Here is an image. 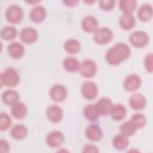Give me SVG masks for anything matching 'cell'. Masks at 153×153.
Listing matches in <instances>:
<instances>
[{"label":"cell","mask_w":153,"mask_h":153,"mask_svg":"<svg viewBox=\"0 0 153 153\" xmlns=\"http://www.w3.org/2000/svg\"><path fill=\"white\" fill-rule=\"evenodd\" d=\"M130 54V48L127 44L118 42L107 50L105 58L109 65H118L127 59Z\"/></svg>","instance_id":"1"},{"label":"cell","mask_w":153,"mask_h":153,"mask_svg":"<svg viewBox=\"0 0 153 153\" xmlns=\"http://www.w3.org/2000/svg\"><path fill=\"white\" fill-rule=\"evenodd\" d=\"M1 82L5 86L14 87L20 82V75L14 68H7L1 75Z\"/></svg>","instance_id":"2"},{"label":"cell","mask_w":153,"mask_h":153,"mask_svg":"<svg viewBox=\"0 0 153 153\" xmlns=\"http://www.w3.org/2000/svg\"><path fill=\"white\" fill-rule=\"evenodd\" d=\"M5 17L7 20L11 23H19L23 20V11L19 5L12 4L7 8Z\"/></svg>","instance_id":"3"},{"label":"cell","mask_w":153,"mask_h":153,"mask_svg":"<svg viewBox=\"0 0 153 153\" xmlns=\"http://www.w3.org/2000/svg\"><path fill=\"white\" fill-rule=\"evenodd\" d=\"M113 38V32L108 27H98L94 32L93 38L96 43L99 45H104L110 42Z\"/></svg>","instance_id":"4"},{"label":"cell","mask_w":153,"mask_h":153,"mask_svg":"<svg viewBox=\"0 0 153 153\" xmlns=\"http://www.w3.org/2000/svg\"><path fill=\"white\" fill-rule=\"evenodd\" d=\"M129 41L132 45L137 48H141L146 46L149 42V36L142 30H137L129 36Z\"/></svg>","instance_id":"5"},{"label":"cell","mask_w":153,"mask_h":153,"mask_svg":"<svg viewBox=\"0 0 153 153\" xmlns=\"http://www.w3.org/2000/svg\"><path fill=\"white\" fill-rule=\"evenodd\" d=\"M79 70L83 77L91 78L96 74L97 65L93 60L85 59L81 63Z\"/></svg>","instance_id":"6"},{"label":"cell","mask_w":153,"mask_h":153,"mask_svg":"<svg viewBox=\"0 0 153 153\" xmlns=\"http://www.w3.org/2000/svg\"><path fill=\"white\" fill-rule=\"evenodd\" d=\"M141 83L142 80L140 77L136 74H131L124 78L123 85L126 91H133L140 87Z\"/></svg>","instance_id":"7"},{"label":"cell","mask_w":153,"mask_h":153,"mask_svg":"<svg viewBox=\"0 0 153 153\" xmlns=\"http://www.w3.org/2000/svg\"><path fill=\"white\" fill-rule=\"evenodd\" d=\"M81 93L87 100L94 99L98 94V88L96 83L92 81H85L81 86Z\"/></svg>","instance_id":"8"},{"label":"cell","mask_w":153,"mask_h":153,"mask_svg":"<svg viewBox=\"0 0 153 153\" xmlns=\"http://www.w3.org/2000/svg\"><path fill=\"white\" fill-rule=\"evenodd\" d=\"M67 94V89L64 85L60 84L53 85L50 89V96L55 102L63 101L66 98Z\"/></svg>","instance_id":"9"},{"label":"cell","mask_w":153,"mask_h":153,"mask_svg":"<svg viewBox=\"0 0 153 153\" xmlns=\"http://www.w3.org/2000/svg\"><path fill=\"white\" fill-rule=\"evenodd\" d=\"M65 136L63 134L58 130L50 131L46 136L47 144L51 148H57L64 142Z\"/></svg>","instance_id":"10"},{"label":"cell","mask_w":153,"mask_h":153,"mask_svg":"<svg viewBox=\"0 0 153 153\" xmlns=\"http://www.w3.org/2000/svg\"><path fill=\"white\" fill-rule=\"evenodd\" d=\"M38 37L37 30L32 27H26L22 29L20 33V38L22 42L26 44L35 42Z\"/></svg>","instance_id":"11"},{"label":"cell","mask_w":153,"mask_h":153,"mask_svg":"<svg viewBox=\"0 0 153 153\" xmlns=\"http://www.w3.org/2000/svg\"><path fill=\"white\" fill-rule=\"evenodd\" d=\"M63 110L58 105H50L46 110V115L49 121L52 123H59L63 118Z\"/></svg>","instance_id":"12"},{"label":"cell","mask_w":153,"mask_h":153,"mask_svg":"<svg viewBox=\"0 0 153 153\" xmlns=\"http://www.w3.org/2000/svg\"><path fill=\"white\" fill-rule=\"evenodd\" d=\"M85 134L87 138L93 142H98L103 137V131L100 127L94 124L88 126L85 130Z\"/></svg>","instance_id":"13"},{"label":"cell","mask_w":153,"mask_h":153,"mask_svg":"<svg viewBox=\"0 0 153 153\" xmlns=\"http://www.w3.org/2000/svg\"><path fill=\"white\" fill-rule=\"evenodd\" d=\"M98 26V20L93 16H86L81 21V27L86 32H94L97 29Z\"/></svg>","instance_id":"14"},{"label":"cell","mask_w":153,"mask_h":153,"mask_svg":"<svg viewBox=\"0 0 153 153\" xmlns=\"http://www.w3.org/2000/svg\"><path fill=\"white\" fill-rule=\"evenodd\" d=\"M129 105L134 110H140L145 108L146 100L145 97L141 93H136L133 94L129 98Z\"/></svg>","instance_id":"15"},{"label":"cell","mask_w":153,"mask_h":153,"mask_svg":"<svg viewBox=\"0 0 153 153\" xmlns=\"http://www.w3.org/2000/svg\"><path fill=\"white\" fill-rule=\"evenodd\" d=\"M47 16L45 8L42 5H36L30 11V20L35 23H40L44 20Z\"/></svg>","instance_id":"16"},{"label":"cell","mask_w":153,"mask_h":153,"mask_svg":"<svg viewBox=\"0 0 153 153\" xmlns=\"http://www.w3.org/2000/svg\"><path fill=\"white\" fill-rule=\"evenodd\" d=\"M7 51L10 56L15 59L21 58L25 54V47L20 42H13L7 47Z\"/></svg>","instance_id":"17"},{"label":"cell","mask_w":153,"mask_h":153,"mask_svg":"<svg viewBox=\"0 0 153 153\" xmlns=\"http://www.w3.org/2000/svg\"><path fill=\"white\" fill-rule=\"evenodd\" d=\"M100 115H108L110 114L111 111L114 106L111 99L108 97H102L95 103Z\"/></svg>","instance_id":"18"},{"label":"cell","mask_w":153,"mask_h":153,"mask_svg":"<svg viewBox=\"0 0 153 153\" xmlns=\"http://www.w3.org/2000/svg\"><path fill=\"white\" fill-rule=\"evenodd\" d=\"M11 112L14 118L17 119H22L26 116L27 114V108L24 103L20 101H17L11 105Z\"/></svg>","instance_id":"19"},{"label":"cell","mask_w":153,"mask_h":153,"mask_svg":"<svg viewBox=\"0 0 153 153\" xmlns=\"http://www.w3.org/2000/svg\"><path fill=\"white\" fill-rule=\"evenodd\" d=\"M119 23L122 29L128 30L135 26L136 19L132 14L123 13L120 18Z\"/></svg>","instance_id":"20"},{"label":"cell","mask_w":153,"mask_h":153,"mask_svg":"<svg viewBox=\"0 0 153 153\" xmlns=\"http://www.w3.org/2000/svg\"><path fill=\"white\" fill-rule=\"evenodd\" d=\"M110 114L111 117L116 121H120L124 119L127 115V108L122 103L114 105Z\"/></svg>","instance_id":"21"},{"label":"cell","mask_w":153,"mask_h":153,"mask_svg":"<svg viewBox=\"0 0 153 153\" xmlns=\"http://www.w3.org/2000/svg\"><path fill=\"white\" fill-rule=\"evenodd\" d=\"M137 17L140 21H149L152 17V7L148 4L141 5L137 11Z\"/></svg>","instance_id":"22"},{"label":"cell","mask_w":153,"mask_h":153,"mask_svg":"<svg viewBox=\"0 0 153 153\" xmlns=\"http://www.w3.org/2000/svg\"><path fill=\"white\" fill-rule=\"evenodd\" d=\"M28 133L27 127L22 124H17L13 127L10 131L11 137L16 140H22L25 138Z\"/></svg>","instance_id":"23"},{"label":"cell","mask_w":153,"mask_h":153,"mask_svg":"<svg viewBox=\"0 0 153 153\" xmlns=\"http://www.w3.org/2000/svg\"><path fill=\"white\" fill-rule=\"evenodd\" d=\"M20 96L19 93L14 90H7L2 94V100L3 102L8 105H13L19 101Z\"/></svg>","instance_id":"24"},{"label":"cell","mask_w":153,"mask_h":153,"mask_svg":"<svg viewBox=\"0 0 153 153\" xmlns=\"http://www.w3.org/2000/svg\"><path fill=\"white\" fill-rule=\"evenodd\" d=\"M84 117L89 121H96L100 115L96 104H89L86 105L83 109Z\"/></svg>","instance_id":"25"},{"label":"cell","mask_w":153,"mask_h":153,"mask_svg":"<svg viewBox=\"0 0 153 153\" xmlns=\"http://www.w3.org/2000/svg\"><path fill=\"white\" fill-rule=\"evenodd\" d=\"M129 140L128 137L121 133L115 135L112 139V145L118 151H123L126 149Z\"/></svg>","instance_id":"26"},{"label":"cell","mask_w":153,"mask_h":153,"mask_svg":"<svg viewBox=\"0 0 153 153\" xmlns=\"http://www.w3.org/2000/svg\"><path fill=\"white\" fill-rule=\"evenodd\" d=\"M80 63L78 59L74 57H66L63 62V66L65 69L69 72H75L79 69Z\"/></svg>","instance_id":"27"},{"label":"cell","mask_w":153,"mask_h":153,"mask_svg":"<svg viewBox=\"0 0 153 153\" xmlns=\"http://www.w3.org/2000/svg\"><path fill=\"white\" fill-rule=\"evenodd\" d=\"M137 7L135 0H121L119 1V8L123 13L131 14Z\"/></svg>","instance_id":"28"},{"label":"cell","mask_w":153,"mask_h":153,"mask_svg":"<svg viewBox=\"0 0 153 153\" xmlns=\"http://www.w3.org/2000/svg\"><path fill=\"white\" fill-rule=\"evenodd\" d=\"M64 48L70 54H76L81 50L80 42L75 39H68L64 44Z\"/></svg>","instance_id":"29"},{"label":"cell","mask_w":153,"mask_h":153,"mask_svg":"<svg viewBox=\"0 0 153 153\" xmlns=\"http://www.w3.org/2000/svg\"><path fill=\"white\" fill-rule=\"evenodd\" d=\"M17 34L16 27L12 26H6L1 30V36L5 41H10L14 39Z\"/></svg>","instance_id":"30"},{"label":"cell","mask_w":153,"mask_h":153,"mask_svg":"<svg viewBox=\"0 0 153 153\" xmlns=\"http://www.w3.org/2000/svg\"><path fill=\"white\" fill-rule=\"evenodd\" d=\"M136 127L130 121H125L120 126V131L121 134L127 137L133 136L136 133Z\"/></svg>","instance_id":"31"},{"label":"cell","mask_w":153,"mask_h":153,"mask_svg":"<svg viewBox=\"0 0 153 153\" xmlns=\"http://www.w3.org/2000/svg\"><path fill=\"white\" fill-rule=\"evenodd\" d=\"M130 121L137 129L145 126L146 123V118L144 114L137 112L131 115Z\"/></svg>","instance_id":"32"},{"label":"cell","mask_w":153,"mask_h":153,"mask_svg":"<svg viewBox=\"0 0 153 153\" xmlns=\"http://www.w3.org/2000/svg\"><path fill=\"white\" fill-rule=\"evenodd\" d=\"M11 118L5 112H1L0 115V129L2 131L7 130L11 124Z\"/></svg>","instance_id":"33"},{"label":"cell","mask_w":153,"mask_h":153,"mask_svg":"<svg viewBox=\"0 0 153 153\" xmlns=\"http://www.w3.org/2000/svg\"><path fill=\"white\" fill-rule=\"evenodd\" d=\"M115 1L114 0H101L99 2V5L101 9L104 11H110L115 6Z\"/></svg>","instance_id":"34"},{"label":"cell","mask_w":153,"mask_h":153,"mask_svg":"<svg viewBox=\"0 0 153 153\" xmlns=\"http://www.w3.org/2000/svg\"><path fill=\"white\" fill-rule=\"evenodd\" d=\"M144 66L148 72H152V53L148 54L144 59Z\"/></svg>","instance_id":"35"},{"label":"cell","mask_w":153,"mask_h":153,"mask_svg":"<svg viewBox=\"0 0 153 153\" xmlns=\"http://www.w3.org/2000/svg\"><path fill=\"white\" fill-rule=\"evenodd\" d=\"M82 152H99V150L98 148L93 144L85 145L82 149Z\"/></svg>","instance_id":"36"},{"label":"cell","mask_w":153,"mask_h":153,"mask_svg":"<svg viewBox=\"0 0 153 153\" xmlns=\"http://www.w3.org/2000/svg\"><path fill=\"white\" fill-rule=\"evenodd\" d=\"M10 149V145L6 140H1V152H8Z\"/></svg>","instance_id":"37"},{"label":"cell","mask_w":153,"mask_h":153,"mask_svg":"<svg viewBox=\"0 0 153 153\" xmlns=\"http://www.w3.org/2000/svg\"><path fill=\"white\" fill-rule=\"evenodd\" d=\"M78 1L76 0H69V1H65L63 2L66 4V5L69 6V7H72V6H75L78 3Z\"/></svg>","instance_id":"38"}]
</instances>
